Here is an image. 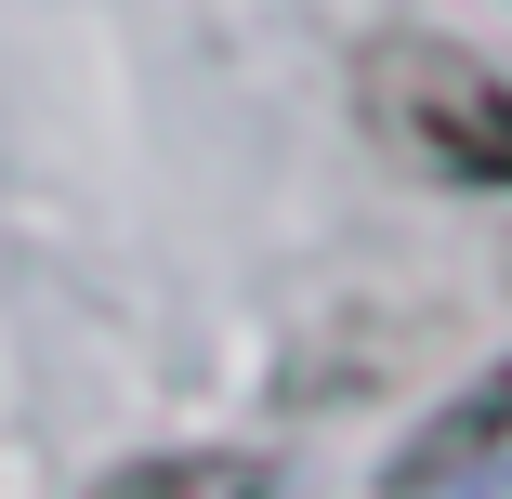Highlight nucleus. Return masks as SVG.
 Returning a JSON list of instances; mask_svg holds the SVG:
<instances>
[{
	"mask_svg": "<svg viewBox=\"0 0 512 499\" xmlns=\"http://www.w3.org/2000/svg\"><path fill=\"white\" fill-rule=\"evenodd\" d=\"M512 460V368H486L460 408H434L421 434L394 447V486H447V473H499Z\"/></svg>",
	"mask_w": 512,
	"mask_h": 499,
	"instance_id": "nucleus-2",
	"label": "nucleus"
},
{
	"mask_svg": "<svg viewBox=\"0 0 512 499\" xmlns=\"http://www.w3.org/2000/svg\"><path fill=\"white\" fill-rule=\"evenodd\" d=\"M368 119L421 158V171L512 197V79H499V66L447 53V40H381V53H368Z\"/></svg>",
	"mask_w": 512,
	"mask_h": 499,
	"instance_id": "nucleus-1",
	"label": "nucleus"
},
{
	"mask_svg": "<svg viewBox=\"0 0 512 499\" xmlns=\"http://www.w3.org/2000/svg\"><path fill=\"white\" fill-rule=\"evenodd\" d=\"M460 499H512V460H499V473H486V486H460Z\"/></svg>",
	"mask_w": 512,
	"mask_h": 499,
	"instance_id": "nucleus-4",
	"label": "nucleus"
},
{
	"mask_svg": "<svg viewBox=\"0 0 512 499\" xmlns=\"http://www.w3.org/2000/svg\"><path fill=\"white\" fill-rule=\"evenodd\" d=\"M92 499H276V473H263L250 447H171V460H132V473H106Z\"/></svg>",
	"mask_w": 512,
	"mask_h": 499,
	"instance_id": "nucleus-3",
	"label": "nucleus"
}]
</instances>
